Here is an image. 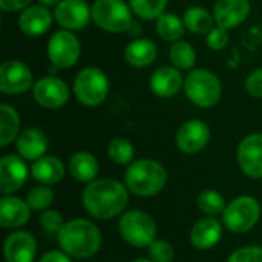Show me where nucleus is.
Segmentation results:
<instances>
[{"instance_id":"obj_1","label":"nucleus","mask_w":262,"mask_h":262,"mask_svg":"<svg viewBox=\"0 0 262 262\" xmlns=\"http://www.w3.org/2000/svg\"><path fill=\"white\" fill-rule=\"evenodd\" d=\"M129 203V189L118 180L98 178L88 183L81 193L83 209L95 220L109 221L123 213Z\"/></svg>"},{"instance_id":"obj_2","label":"nucleus","mask_w":262,"mask_h":262,"mask_svg":"<svg viewBox=\"0 0 262 262\" xmlns=\"http://www.w3.org/2000/svg\"><path fill=\"white\" fill-rule=\"evenodd\" d=\"M60 249L75 259H88L101 249V232L89 220L74 218L63 224L57 233Z\"/></svg>"},{"instance_id":"obj_3","label":"nucleus","mask_w":262,"mask_h":262,"mask_svg":"<svg viewBox=\"0 0 262 262\" xmlns=\"http://www.w3.org/2000/svg\"><path fill=\"white\" fill-rule=\"evenodd\" d=\"M124 184L135 196L150 198L158 195L166 187L167 170L155 160H135L124 172Z\"/></svg>"},{"instance_id":"obj_4","label":"nucleus","mask_w":262,"mask_h":262,"mask_svg":"<svg viewBox=\"0 0 262 262\" xmlns=\"http://www.w3.org/2000/svg\"><path fill=\"white\" fill-rule=\"evenodd\" d=\"M184 92L198 107H213L223 95L221 80L209 69H192L184 78Z\"/></svg>"},{"instance_id":"obj_5","label":"nucleus","mask_w":262,"mask_h":262,"mask_svg":"<svg viewBox=\"0 0 262 262\" xmlns=\"http://www.w3.org/2000/svg\"><path fill=\"white\" fill-rule=\"evenodd\" d=\"M157 223L144 210H127L118 218V233L132 247L144 249L157 239Z\"/></svg>"},{"instance_id":"obj_6","label":"nucleus","mask_w":262,"mask_h":262,"mask_svg":"<svg viewBox=\"0 0 262 262\" xmlns=\"http://www.w3.org/2000/svg\"><path fill=\"white\" fill-rule=\"evenodd\" d=\"M91 11L92 21L106 32L120 34L134 26V11L124 0H95Z\"/></svg>"},{"instance_id":"obj_7","label":"nucleus","mask_w":262,"mask_h":262,"mask_svg":"<svg viewBox=\"0 0 262 262\" xmlns=\"http://www.w3.org/2000/svg\"><path fill=\"white\" fill-rule=\"evenodd\" d=\"M223 224L233 233H246L252 230L261 218V204L250 195L232 200L223 212Z\"/></svg>"},{"instance_id":"obj_8","label":"nucleus","mask_w":262,"mask_h":262,"mask_svg":"<svg viewBox=\"0 0 262 262\" xmlns=\"http://www.w3.org/2000/svg\"><path fill=\"white\" fill-rule=\"evenodd\" d=\"M74 94L83 106L95 107L107 98L109 78L98 68H84L75 75Z\"/></svg>"},{"instance_id":"obj_9","label":"nucleus","mask_w":262,"mask_h":262,"mask_svg":"<svg viewBox=\"0 0 262 262\" xmlns=\"http://www.w3.org/2000/svg\"><path fill=\"white\" fill-rule=\"evenodd\" d=\"M81 54V45L72 31L60 29L48 41V58L55 69L72 68Z\"/></svg>"},{"instance_id":"obj_10","label":"nucleus","mask_w":262,"mask_h":262,"mask_svg":"<svg viewBox=\"0 0 262 262\" xmlns=\"http://www.w3.org/2000/svg\"><path fill=\"white\" fill-rule=\"evenodd\" d=\"M34 86L29 66L20 60H6L0 66V91L6 95H18Z\"/></svg>"},{"instance_id":"obj_11","label":"nucleus","mask_w":262,"mask_h":262,"mask_svg":"<svg viewBox=\"0 0 262 262\" xmlns=\"http://www.w3.org/2000/svg\"><path fill=\"white\" fill-rule=\"evenodd\" d=\"M69 88L68 84L54 75L41 77L32 86V97L35 103L46 109H60L69 100Z\"/></svg>"},{"instance_id":"obj_12","label":"nucleus","mask_w":262,"mask_h":262,"mask_svg":"<svg viewBox=\"0 0 262 262\" xmlns=\"http://www.w3.org/2000/svg\"><path fill=\"white\" fill-rule=\"evenodd\" d=\"M55 21L68 31H81L92 20V11L86 0H61L54 8Z\"/></svg>"},{"instance_id":"obj_13","label":"nucleus","mask_w":262,"mask_h":262,"mask_svg":"<svg viewBox=\"0 0 262 262\" xmlns=\"http://www.w3.org/2000/svg\"><path fill=\"white\" fill-rule=\"evenodd\" d=\"M26 160L20 155L8 154L0 158V192L2 195H12L18 192L31 173Z\"/></svg>"},{"instance_id":"obj_14","label":"nucleus","mask_w":262,"mask_h":262,"mask_svg":"<svg viewBox=\"0 0 262 262\" xmlns=\"http://www.w3.org/2000/svg\"><path fill=\"white\" fill-rule=\"evenodd\" d=\"M177 147L187 155H195L206 149L210 141V129L203 120H189L177 132Z\"/></svg>"},{"instance_id":"obj_15","label":"nucleus","mask_w":262,"mask_h":262,"mask_svg":"<svg viewBox=\"0 0 262 262\" xmlns=\"http://www.w3.org/2000/svg\"><path fill=\"white\" fill-rule=\"evenodd\" d=\"M37 250V239L26 230H12L3 243L5 262H34Z\"/></svg>"},{"instance_id":"obj_16","label":"nucleus","mask_w":262,"mask_h":262,"mask_svg":"<svg viewBox=\"0 0 262 262\" xmlns=\"http://www.w3.org/2000/svg\"><path fill=\"white\" fill-rule=\"evenodd\" d=\"M236 158L244 175L253 180L262 178V134H250L243 138Z\"/></svg>"},{"instance_id":"obj_17","label":"nucleus","mask_w":262,"mask_h":262,"mask_svg":"<svg viewBox=\"0 0 262 262\" xmlns=\"http://www.w3.org/2000/svg\"><path fill=\"white\" fill-rule=\"evenodd\" d=\"M32 209L28 201L12 196L3 195L0 198V226L5 230H18L23 227L31 218Z\"/></svg>"},{"instance_id":"obj_18","label":"nucleus","mask_w":262,"mask_h":262,"mask_svg":"<svg viewBox=\"0 0 262 262\" xmlns=\"http://www.w3.org/2000/svg\"><path fill=\"white\" fill-rule=\"evenodd\" d=\"M250 14L249 0H218L213 6L215 23L226 29L238 28Z\"/></svg>"},{"instance_id":"obj_19","label":"nucleus","mask_w":262,"mask_h":262,"mask_svg":"<svg viewBox=\"0 0 262 262\" xmlns=\"http://www.w3.org/2000/svg\"><path fill=\"white\" fill-rule=\"evenodd\" d=\"M49 8L43 5H31L25 8L18 15V28L28 37H38L49 31L52 26V15Z\"/></svg>"},{"instance_id":"obj_20","label":"nucleus","mask_w":262,"mask_h":262,"mask_svg":"<svg viewBox=\"0 0 262 262\" xmlns=\"http://www.w3.org/2000/svg\"><path fill=\"white\" fill-rule=\"evenodd\" d=\"M149 86L157 97L170 98L184 88V77L175 66H161L150 75Z\"/></svg>"},{"instance_id":"obj_21","label":"nucleus","mask_w":262,"mask_h":262,"mask_svg":"<svg viewBox=\"0 0 262 262\" xmlns=\"http://www.w3.org/2000/svg\"><path fill=\"white\" fill-rule=\"evenodd\" d=\"M223 227L215 216H204L198 220L190 230V244L198 250L213 249L223 238Z\"/></svg>"},{"instance_id":"obj_22","label":"nucleus","mask_w":262,"mask_h":262,"mask_svg":"<svg viewBox=\"0 0 262 262\" xmlns=\"http://www.w3.org/2000/svg\"><path fill=\"white\" fill-rule=\"evenodd\" d=\"M48 146H49L48 138L45 132L38 127L23 129L15 140V147H17L18 155L28 161H35L45 157Z\"/></svg>"},{"instance_id":"obj_23","label":"nucleus","mask_w":262,"mask_h":262,"mask_svg":"<svg viewBox=\"0 0 262 262\" xmlns=\"http://www.w3.org/2000/svg\"><path fill=\"white\" fill-rule=\"evenodd\" d=\"M66 173V167L63 161L54 155H45L35 161H32L31 166V177L45 186H54L58 184Z\"/></svg>"},{"instance_id":"obj_24","label":"nucleus","mask_w":262,"mask_h":262,"mask_svg":"<svg viewBox=\"0 0 262 262\" xmlns=\"http://www.w3.org/2000/svg\"><path fill=\"white\" fill-rule=\"evenodd\" d=\"M158 55L157 45L149 38H135L124 49V60L134 68L150 66Z\"/></svg>"},{"instance_id":"obj_25","label":"nucleus","mask_w":262,"mask_h":262,"mask_svg":"<svg viewBox=\"0 0 262 262\" xmlns=\"http://www.w3.org/2000/svg\"><path fill=\"white\" fill-rule=\"evenodd\" d=\"M68 170L74 180L80 183H91L97 180L100 166H98V160L91 152L78 150L69 158Z\"/></svg>"},{"instance_id":"obj_26","label":"nucleus","mask_w":262,"mask_h":262,"mask_svg":"<svg viewBox=\"0 0 262 262\" xmlns=\"http://www.w3.org/2000/svg\"><path fill=\"white\" fill-rule=\"evenodd\" d=\"M20 135V115L18 112L6 104H0V146H9Z\"/></svg>"},{"instance_id":"obj_27","label":"nucleus","mask_w":262,"mask_h":262,"mask_svg":"<svg viewBox=\"0 0 262 262\" xmlns=\"http://www.w3.org/2000/svg\"><path fill=\"white\" fill-rule=\"evenodd\" d=\"M184 26L198 35H207L213 29L215 17L203 6H190L183 15Z\"/></svg>"},{"instance_id":"obj_28","label":"nucleus","mask_w":262,"mask_h":262,"mask_svg":"<svg viewBox=\"0 0 262 262\" xmlns=\"http://www.w3.org/2000/svg\"><path fill=\"white\" fill-rule=\"evenodd\" d=\"M184 21L177 14L164 12L155 20V29L158 35L166 41H178L184 35Z\"/></svg>"},{"instance_id":"obj_29","label":"nucleus","mask_w":262,"mask_h":262,"mask_svg":"<svg viewBox=\"0 0 262 262\" xmlns=\"http://www.w3.org/2000/svg\"><path fill=\"white\" fill-rule=\"evenodd\" d=\"M169 57L172 64L183 71H192L196 63V52L193 46L186 40H178L172 43L169 49Z\"/></svg>"},{"instance_id":"obj_30","label":"nucleus","mask_w":262,"mask_h":262,"mask_svg":"<svg viewBox=\"0 0 262 262\" xmlns=\"http://www.w3.org/2000/svg\"><path fill=\"white\" fill-rule=\"evenodd\" d=\"M107 157L118 166H129L135 161V147L127 138L117 137L107 144Z\"/></svg>"},{"instance_id":"obj_31","label":"nucleus","mask_w":262,"mask_h":262,"mask_svg":"<svg viewBox=\"0 0 262 262\" xmlns=\"http://www.w3.org/2000/svg\"><path fill=\"white\" fill-rule=\"evenodd\" d=\"M196 206H198V209L204 215H207V216H216V215H223L227 203H226L224 196L218 190L207 189V190H203L198 195Z\"/></svg>"},{"instance_id":"obj_32","label":"nucleus","mask_w":262,"mask_h":262,"mask_svg":"<svg viewBox=\"0 0 262 262\" xmlns=\"http://www.w3.org/2000/svg\"><path fill=\"white\" fill-rule=\"evenodd\" d=\"M169 0H129V5L141 20H157L164 14Z\"/></svg>"},{"instance_id":"obj_33","label":"nucleus","mask_w":262,"mask_h":262,"mask_svg":"<svg viewBox=\"0 0 262 262\" xmlns=\"http://www.w3.org/2000/svg\"><path fill=\"white\" fill-rule=\"evenodd\" d=\"M54 192L51 190V186H37L34 189L29 190L26 201L29 204V207L35 212H45L51 207V204L54 203Z\"/></svg>"},{"instance_id":"obj_34","label":"nucleus","mask_w":262,"mask_h":262,"mask_svg":"<svg viewBox=\"0 0 262 262\" xmlns=\"http://www.w3.org/2000/svg\"><path fill=\"white\" fill-rule=\"evenodd\" d=\"M149 259L154 262H172L175 258L173 247L164 239H155L149 247Z\"/></svg>"},{"instance_id":"obj_35","label":"nucleus","mask_w":262,"mask_h":262,"mask_svg":"<svg viewBox=\"0 0 262 262\" xmlns=\"http://www.w3.org/2000/svg\"><path fill=\"white\" fill-rule=\"evenodd\" d=\"M63 224H64V220L58 210L48 209V210L41 212V215H40V226L46 233L57 235L60 232V229L63 227Z\"/></svg>"},{"instance_id":"obj_36","label":"nucleus","mask_w":262,"mask_h":262,"mask_svg":"<svg viewBox=\"0 0 262 262\" xmlns=\"http://www.w3.org/2000/svg\"><path fill=\"white\" fill-rule=\"evenodd\" d=\"M227 262H262V247L261 246L239 247L227 258Z\"/></svg>"},{"instance_id":"obj_37","label":"nucleus","mask_w":262,"mask_h":262,"mask_svg":"<svg viewBox=\"0 0 262 262\" xmlns=\"http://www.w3.org/2000/svg\"><path fill=\"white\" fill-rule=\"evenodd\" d=\"M206 43L212 51H221L229 45V29L216 26L206 35Z\"/></svg>"},{"instance_id":"obj_38","label":"nucleus","mask_w":262,"mask_h":262,"mask_svg":"<svg viewBox=\"0 0 262 262\" xmlns=\"http://www.w3.org/2000/svg\"><path fill=\"white\" fill-rule=\"evenodd\" d=\"M246 89L252 97L262 98V68L250 72V75L246 80Z\"/></svg>"},{"instance_id":"obj_39","label":"nucleus","mask_w":262,"mask_h":262,"mask_svg":"<svg viewBox=\"0 0 262 262\" xmlns=\"http://www.w3.org/2000/svg\"><path fill=\"white\" fill-rule=\"evenodd\" d=\"M32 0H0V8L5 12H15L23 11L31 5Z\"/></svg>"},{"instance_id":"obj_40","label":"nucleus","mask_w":262,"mask_h":262,"mask_svg":"<svg viewBox=\"0 0 262 262\" xmlns=\"http://www.w3.org/2000/svg\"><path fill=\"white\" fill-rule=\"evenodd\" d=\"M37 262H72L71 256L68 253H64L63 250H51L46 252L45 255L40 256V259Z\"/></svg>"},{"instance_id":"obj_41","label":"nucleus","mask_w":262,"mask_h":262,"mask_svg":"<svg viewBox=\"0 0 262 262\" xmlns=\"http://www.w3.org/2000/svg\"><path fill=\"white\" fill-rule=\"evenodd\" d=\"M40 2V5H43V6H46V8H51V6H57L61 0H38Z\"/></svg>"},{"instance_id":"obj_42","label":"nucleus","mask_w":262,"mask_h":262,"mask_svg":"<svg viewBox=\"0 0 262 262\" xmlns=\"http://www.w3.org/2000/svg\"><path fill=\"white\" fill-rule=\"evenodd\" d=\"M132 262H154L152 259H147V258H138V259H134Z\"/></svg>"}]
</instances>
